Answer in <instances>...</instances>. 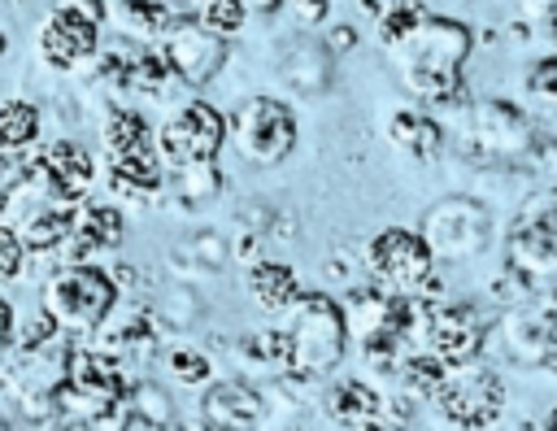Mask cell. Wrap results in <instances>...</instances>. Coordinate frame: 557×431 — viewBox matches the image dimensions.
I'll list each match as a JSON object with an SVG mask.
<instances>
[{"instance_id":"1","label":"cell","mask_w":557,"mask_h":431,"mask_svg":"<svg viewBox=\"0 0 557 431\" xmlns=\"http://www.w3.org/2000/svg\"><path fill=\"white\" fill-rule=\"evenodd\" d=\"M474 52V26L453 13H426L400 44L387 48L400 87L418 104L457 109L466 100V61Z\"/></svg>"},{"instance_id":"2","label":"cell","mask_w":557,"mask_h":431,"mask_svg":"<svg viewBox=\"0 0 557 431\" xmlns=\"http://www.w3.org/2000/svg\"><path fill=\"white\" fill-rule=\"evenodd\" d=\"M278 327L287 335V374H309L326 379L344 366L352 331H348V309L335 292H300L283 313Z\"/></svg>"},{"instance_id":"3","label":"cell","mask_w":557,"mask_h":431,"mask_svg":"<svg viewBox=\"0 0 557 431\" xmlns=\"http://www.w3.org/2000/svg\"><path fill=\"white\" fill-rule=\"evenodd\" d=\"M117 300H122V287L113 279V266H100L96 257L91 261L61 257L39 283V305L74 340H91L104 327V318L117 309Z\"/></svg>"},{"instance_id":"4","label":"cell","mask_w":557,"mask_h":431,"mask_svg":"<svg viewBox=\"0 0 557 431\" xmlns=\"http://www.w3.org/2000/svg\"><path fill=\"white\" fill-rule=\"evenodd\" d=\"M357 266L361 279L379 283L383 292H400V296H440V274H435V253L422 239L418 226H379L374 235H366V244L357 248Z\"/></svg>"},{"instance_id":"5","label":"cell","mask_w":557,"mask_h":431,"mask_svg":"<svg viewBox=\"0 0 557 431\" xmlns=\"http://www.w3.org/2000/svg\"><path fill=\"white\" fill-rule=\"evenodd\" d=\"M226 118H231V148L257 170H278L300 148V118L287 96L252 91Z\"/></svg>"},{"instance_id":"6","label":"cell","mask_w":557,"mask_h":431,"mask_svg":"<svg viewBox=\"0 0 557 431\" xmlns=\"http://www.w3.org/2000/svg\"><path fill=\"white\" fill-rule=\"evenodd\" d=\"M461 148H474L492 165H518V170H527L531 161H540L544 135H540L535 118L518 100L483 96V100L466 104Z\"/></svg>"},{"instance_id":"7","label":"cell","mask_w":557,"mask_h":431,"mask_svg":"<svg viewBox=\"0 0 557 431\" xmlns=\"http://www.w3.org/2000/svg\"><path fill=\"white\" fill-rule=\"evenodd\" d=\"M131 383L135 379H126L122 357L78 340V348L70 357V374L61 383V409H65L61 427H100L113 409L126 405Z\"/></svg>"},{"instance_id":"8","label":"cell","mask_w":557,"mask_h":431,"mask_svg":"<svg viewBox=\"0 0 557 431\" xmlns=\"http://www.w3.org/2000/svg\"><path fill=\"white\" fill-rule=\"evenodd\" d=\"M418 231L431 244L435 261L466 266V261H474V257H483L492 248V239H496V213H492L487 196L453 192V196H440L435 205L422 209Z\"/></svg>"},{"instance_id":"9","label":"cell","mask_w":557,"mask_h":431,"mask_svg":"<svg viewBox=\"0 0 557 431\" xmlns=\"http://www.w3.org/2000/svg\"><path fill=\"white\" fill-rule=\"evenodd\" d=\"M492 322L474 300H444V296H418L413 309V348H431L448 366H466L487 353Z\"/></svg>"},{"instance_id":"10","label":"cell","mask_w":557,"mask_h":431,"mask_svg":"<svg viewBox=\"0 0 557 431\" xmlns=\"http://www.w3.org/2000/svg\"><path fill=\"white\" fill-rule=\"evenodd\" d=\"M505 379L496 374L492 361L474 357L466 366H453L448 379L440 383V392L431 396V409L444 427H461V431H479V427H500L505 422Z\"/></svg>"},{"instance_id":"11","label":"cell","mask_w":557,"mask_h":431,"mask_svg":"<svg viewBox=\"0 0 557 431\" xmlns=\"http://www.w3.org/2000/svg\"><path fill=\"white\" fill-rule=\"evenodd\" d=\"M505 266L518 270L540 292L557 279V213L540 187L518 200L505 226Z\"/></svg>"},{"instance_id":"12","label":"cell","mask_w":557,"mask_h":431,"mask_svg":"<svg viewBox=\"0 0 557 431\" xmlns=\"http://www.w3.org/2000/svg\"><path fill=\"white\" fill-rule=\"evenodd\" d=\"M226 144H231V118L205 96H187L170 104V113L157 126V152L165 157L170 170L191 161H218Z\"/></svg>"},{"instance_id":"13","label":"cell","mask_w":557,"mask_h":431,"mask_svg":"<svg viewBox=\"0 0 557 431\" xmlns=\"http://www.w3.org/2000/svg\"><path fill=\"white\" fill-rule=\"evenodd\" d=\"M26 174L44 205H78L100 178V157L74 135H57L44 148H26Z\"/></svg>"},{"instance_id":"14","label":"cell","mask_w":557,"mask_h":431,"mask_svg":"<svg viewBox=\"0 0 557 431\" xmlns=\"http://www.w3.org/2000/svg\"><path fill=\"white\" fill-rule=\"evenodd\" d=\"M91 340H96V348H104V353H113V357H122V361L148 366V361L161 357V348L174 340V331H170L165 318L152 309V300L135 292V296H122V300H117V309L104 318V327H100Z\"/></svg>"},{"instance_id":"15","label":"cell","mask_w":557,"mask_h":431,"mask_svg":"<svg viewBox=\"0 0 557 431\" xmlns=\"http://www.w3.org/2000/svg\"><path fill=\"white\" fill-rule=\"evenodd\" d=\"M100 39H104V22L52 4L35 26V57L52 74H78L100 52Z\"/></svg>"},{"instance_id":"16","label":"cell","mask_w":557,"mask_h":431,"mask_svg":"<svg viewBox=\"0 0 557 431\" xmlns=\"http://www.w3.org/2000/svg\"><path fill=\"white\" fill-rule=\"evenodd\" d=\"M161 57L170 61L174 78L191 91H205L213 78H222L226 61H231V39L213 35L209 26H200L196 17H174V26L161 35Z\"/></svg>"},{"instance_id":"17","label":"cell","mask_w":557,"mask_h":431,"mask_svg":"<svg viewBox=\"0 0 557 431\" xmlns=\"http://www.w3.org/2000/svg\"><path fill=\"white\" fill-rule=\"evenodd\" d=\"M313 409L322 414V422L348 427V431H361V427H392L387 401H383V383L370 379V374H339V370L326 374V379L318 383Z\"/></svg>"},{"instance_id":"18","label":"cell","mask_w":557,"mask_h":431,"mask_svg":"<svg viewBox=\"0 0 557 431\" xmlns=\"http://www.w3.org/2000/svg\"><path fill=\"white\" fill-rule=\"evenodd\" d=\"M196 427H218V431L270 427V396H265V383L252 379V374H231V379L205 383V387H200Z\"/></svg>"},{"instance_id":"19","label":"cell","mask_w":557,"mask_h":431,"mask_svg":"<svg viewBox=\"0 0 557 431\" xmlns=\"http://www.w3.org/2000/svg\"><path fill=\"white\" fill-rule=\"evenodd\" d=\"M492 340H500L505 348V361L522 366V370H544L548 361V348L557 340V313L535 296L527 305H513V309H500L496 327L487 331Z\"/></svg>"},{"instance_id":"20","label":"cell","mask_w":557,"mask_h":431,"mask_svg":"<svg viewBox=\"0 0 557 431\" xmlns=\"http://www.w3.org/2000/svg\"><path fill=\"white\" fill-rule=\"evenodd\" d=\"M274 74H278V87L287 96H326V87L335 78V52L326 48L322 35L300 30L278 48Z\"/></svg>"},{"instance_id":"21","label":"cell","mask_w":557,"mask_h":431,"mask_svg":"<svg viewBox=\"0 0 557 431\" xmlns=\"http://www.w3.org/2000/svg\"><path fill=\"white\" fill-rule=\"evenodd\" d=\"M126 235V209L113 196H83L74 205V226L65 239V261H91L100 253H113Z\"/></svg>"},{"instance_id":"22","label":"cell","mask_w":557,"mask_h":431,"mask_svg":"<svg viewBox=\"0 0 557 431\" xmlns=\"http://www.w3.org/2000/svg\"><path fill=\"white\" fill-rule=\"evenodd\" d=\"M383 139L396 157L413 165H431L444 157V122L431 118L422 104H400L383 118Z\"/></svg>"},{"instance_id":"23","label":"cell","mask_w":557,"mask_h":431,"mask_svg":"<svg viewBox=\"0 0 557 431\" xmlns=\"http://www.w3.org/2000/svg\"><path fill=\"white\" fill-rule=\"evenodd\" d=\"M239 283H244V296L261 309V313H283L305 287H300V274L287 266V261H278V257H257V261H248L244 266V274H239Z\"/></svg>"},{"instance_id":"24","label":"cell","mask_w":557,"mask_h":431,"mask_svg":"<svg viewBox=\"0 0 557 431\" xmlns=\"http://www.w3.org/2000/svg\"><path fill=\"white\" fill-rule=\"evenodd\" d=\"M244 374L252 379H274V374H287V335L283 327H261V331H244L231 340V353H226Z\"/></svg>"},{"instance_id":"25","label":"cell","mask_w":557,"mask_h":431,"mask_svg":"<svg viewBox=\"0 0 557 431\" xmlns=\"http://www.w3.org/2000/svg\"><path fill=\"white\" fill-rule=\"evenodd\" d=\"M100 157H122V152H139V148H157V126L139 113V109H131V104H122V100H113L104 113H100Z\"/></svg>"},{"instance_id":"26","label":"cell","mask_w":557,"mask_h":431,"mask_svg":"<svg viewBox=\"0 0 557 431\" xmlns=\"http://www.w3.org/2000/svg\"><path fill=\"white\" fill-rule=\"evenodd\" d=\"M70 226H74V205H35L30 213H22L17 235L30 257H61Z\"/></svg>"},{"instance_id":"27","label":"cell","mask_w":557,"mask_h":431,"mask_svg":"<svg viewBox=\"0 0 557 431\" xmlns=\"http://www.w3.org/2000/svg\"><path fill=\"white\" fill-rule=\"evenodd\" d=\"M235 261L226 231H196L170 248V266L178 274H222Z\"/></svg>"},{"instance_id":"28","label":"cell","mask_w":557,"mask_h":431,"mask_svg":"<svg viewBox=\"0 0 557 431\" xmlns=\"http://www.w3.org/2000/svg\"><path fill=\"white\" fill-rule=\"evenodd\" d=\"M144 287L152 292L148 300H152V309L165 318V327H170L174 335H178V331H187V327H196V322L205 318V296H200L183 274L161 279V283H157V279H148Z\"/></svg>"},{"instance_id":"29","label":"cell","mask_w":557,"mask_h":431,"mask_svg":"<svg viewBox=\"0 0 557 431\" xmlns=\"http://www.w3.org/2000/svg\"><path fill=\"white\" fill-rule=\"evenodd\" d=\"M109 22L131 39L161 44V35L174 26V13L165 0H109Z\"/></svg>"},{"instance_id":"30","label":"cell","mask_w":557,"mask_h":431,"mask_svg":"<svg viewBox=\"0 0 557 431\" xmlns=\"http://www.w3.org/2000/svg\"><path fill=\"white\" fill-rule=\"evenodd\" d=\"M44 131V109L26 96H4L0 100V152H26L35 148Z\"/></svg>"},{"instance_id":"31","label":"cell","mask_w":557,"mask_h":431,"mask_svg":"<svg viewBox=\"0 0 557 431\" xmlns=\"http://www.w3.org/2000/svg\"><path fill=\"white\" fill-rule=\"evenodd\" d=\"M170 196L183 205V209H196V205H209L222 196L226 178L218 170V161H191V165H174L170 170Z\"/></svg>"},{"instance_id":"32","label":"cell","mask_w":557,"mask_h":431,"mask_svg":"<svg viewBox=\"0 0 557 431\" xmlns=\"http://www.w3.org/2000/svg\"><path fill=\"white\" fill-rule=\"evenodd\" d=\"M448 361L444 357H435L431 348H409L405 357H400V366H396V374H392V383H400V387H409V392H418L422 401H426V409H431V396L440 392V383L448 379Z\"/></svg>"},{"instance_id":"33","label":"cell","mask_w":557,"mask_h":431,"mask_svg":"<svg viewBox=\"0 0 557 431\" xmlns=\"http://www.w3.org/2000/svg\"><path fill=\"white\" fill-rule=\"evenodd\" d=\"M157 361H161V370H165L174 383H183V387H205V383H213V357H209V348H200V344L170 340Z\"/></svg>"},{"instance_id":"34","label":"cell","mask_w":557,"mask_h":431,"mask_svg":"<svg viewBox=\"0 0 557 431\" xmlns=\"http://www.w3.org/2000/svg\"><path fill=\"white\" fill-rule=\"evenodd\" d=\"M431 13V4L426 0H387L383 4V13H379V22H374V35H379V44L383 48H392V44H400L422 17Z\"/></svg>"},{"instance_id":"35","label":"cell","mask_w":557,"mask_h":431,"mask_svg":"<svg viewBox=\"0 0 557 431\" xmlns=\"http://www.w3.org/2000/svg\"><path fill=\"white\" fill-rule=\"evenodd\" d=\"M522 96H531V104L557 113V48L540 52L522 65Z\"/></svg>"},{"instance_id":"36","label":"cell","mask_w":557,"mask_h":431,"mask_svg":"<svg viewBox=\"0 0 557 431\" xmlns=\"http://www.w3.org/2000/svg\"><path fill=\"white\" fill-rule=\"evenodd\" d=\"M126 405H135V409L148 418V427H178L174 396H170V392H165L157 379H135V383H131Z\"/></svg>"},{"instance_id":"37","label":"cell","mask_w":557,"mask_h":431,"mask_svg":"<svg viewBox=\"0 0 557 431\" xmlns=\"http://www.w3.org/2000/svg\"><path fill=\"white\" fill-rule=\"evenodd\" d=\"M248 4L244 0H205V9L196 13V22L200 26H209L213 35H222V39H235L244 26H248Z\"/></svg>"},{"instance_id":"38","label":"cell","mask_w":557,"mask_h":431,"mask_svg":"<svg viewBox=\"0 0 557 431\" xmlns=\"http://www.w3.org/2000/svg\"><path fill=\"white\" fill-rule=\"evenodd\" d=\"M274 209L265 205V200H257V196H248V200H239L235 209H231V218H226V231H244V235H261V239H270V231H274Z\"/></svg>"},{"instance_id":"39","label":"cell","mask_w":557,"mask_h":431,"mask_svg":"<svg viewBox=\"0 0 557 431\" xmlns=\"http://www.w3.org/2000/svg\"><path fill=\"white\" fill-rule=\"evenodd\" d=\"M26 261H30V253H26L22 235H17V226L13 222H0V287H9L13 279H22Z\"/></svg>"},{"instance_id":"40","label":"cell","mask_w":557,"mask_h":431,"mask_svg":"<svg viewBox=\"0 0 557 431\" xmlns=\"http://www.w3.org/2000/svg\"><path fill=\"white\" fill-rule=\"evenodd\" d=\"M322 39H326V48H331L335 57H348V52L357 48V39H361V35H357V26H352V22H331V30H326Z\"/></svg>"},{"instance_id":"41","label":"cell","mask_w":557,"mask_h":431,"mask_svg":"<svg viewBox=\"0 0 557 431\" xmlns=\"http://www.w3.org/2000/svg\"><path fill=\"white\" fill-rule=\"evenodd\" d=\"M300 26H322L331 17V0H287Z\"/></svg>"},{"instance_id":"42","label":"cell","mask_w":557,"mask_h":431,"mask_svg":"<svg viewBox=\"0 0 557 431\" xmlns=\"http://www.w3.org/2000/svg\"><path fill=\"white\" fill-rule=\"evenodd\" d=\"M513 9H518V17L522 22H540V26H548L553 17H557V0H513Z\"/></svg>"},{"instance_id":"43","label":"cell","mask_w":557,"mask_h":431,"mask_svg":"<svg viewBox=\"0 0 557 431\" xmlns=\"http://www.w3.org/2000/svg\"><path fill=\"white\" fill-rule=\"evenodd\" d=\"M13 331H17V313H13V305L0 296V357H4L9 344H13Z\"/></svg>"},{"instance_id":"44","label":"cell","mask_w":557,"mask_h":431,"mask_svg":"<svg viewBox=\"0 0 557 431\" xmlns=\"http://www.w3.org/2000/svg\"><path fill=\"white\" fill-rule=\"evenodd\" d=\"M57 4H65V9H74V13H87V17H96V22H109V0H57Z\"/></svg>"},{"instance_id":"45","label":"cell","mask_w":557,"mask_h":431,"mask_svg":"<svg viewBox=\"0 0 557 431\" xmlns=\"http://www.w3.org/2000/svg\"><path fill=\"white\" fill-rule=\"evenodd\" d=\"M248 4V13H257V17H274L278 9H287V0H244Z\"/></svg>"},{"instance_id":"46","label":"cell","mask_w":557,"mask_h":431,"mask_svg":"<svg viewBox=\"0 0 557 431\" xmlns=\"http://www.w3.org/2000/svg\"><path fill=\"white\" fill-rule=\"evenodd\" d=\"M165 4H170L174 17H196V13L205 9V0H165Z\"/></svg>"},{"instance_id":"47","label":"cell","mask_w":557,"mask_h":431,"mask_svg":"<svg viewBox=\"0 0 557 431\" xmlns=\"http://www.w3.org/2000/svg\"><path fill=\"white\" fill-rule=\"evenodd\" d=\"M352 4H357V13H366L370 22H379V13H383L387 0H352Z\"/></svg>"},{"instance_id":"48","label":"cell","mask_w":557,"mask_h":431,"mask_svg":"<svg viewBox=\"0 0 557 431\" xmlns=\"http://www.w3.org/2000/svg\"><path fill=\"white\" fill-rule=\"evenodd\" d=\"M540 300H544V305H548V309L557 313V279H553V283H548V287L540 292Z\"/></svg>"},{"instance_id":"49","label":"cell","mask_w":557,"mask_h":431,"mask_svg":"<svg viewBox=\"0 0 557 431\" xmlns=\"http://www.w3.org/2000/svg\"><path fill=\"white\" fill-rule=\"evenodd\" d=\"M544 370L557 379V340H553V348H548V361H544Z\"/></svg>"},{"instance_id":"50","label":"cell","mask_w":557,"mask_h":431,"mask_svg":"<svg viewBox=\"0 0 557 431\" xmlns=\"http://www.w3.org/2000/svg\"><path fill=\"white\" fill-rule=\"evenodd\" d=\"M540 427H557V405H553V409H548V414L540 418Z\"/></svg>"},{"instance_id":"51","label":"cell","mask_w":557,"mask_h":431,"mask_svg":"<svg viewBox=\"0 0 557 431\" xmlns=\"http://www.w3.org/2000/svg\"><path fill=\"white\" fill-rule=\"evenodd\" d=\"M0 57H4V30H0Z\"/></svg>"},{"instance_id":"52","label":"cell","mask_w":557,"mask_h":431,"mask_svg":"<svg viewBox=\"0 0 557 431\" xmlns=\"http://www.w3.org/2000/svg\"><path fill=\"white\" fill-rule=\"evenodd\" d=\"M0 161H4V152H0Z\"/></svg>"}]
</instances>
